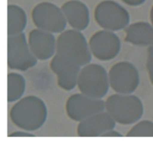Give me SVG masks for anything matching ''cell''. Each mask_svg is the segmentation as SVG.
I'll return each instance as SVG.
<instances>
[{
  "instance_id": "6da1fadb",
  "label": "cell",
  "mask_w": 153,
  "mask_h": 145,
  "mask_svg": "<svg viewBox=\"0 0 153 145\" xmlns=\"http://www.w3.org/2000/svg\"><path fill=\"white\" fill-rule=\"evenodd\" d=\"M48 110L44 101L35 95L21 98L10 111L11 121L18 128L28 132L38 130L46 123Z\"/></svg>"
},
{
  "instance_id": "7a4b0ae2",
  "label": "cell",
  "mask_w": 153,
  "mask_h": 145,
  "mask_svg": "<svg viewBox=\"0 0 153 145\" xmlns=\"http://www.w3.org/2000/svg\"><path fill=\"white\" fill-rule=\"evenodd\" d=\"M105 110L117 123L130 125L141 119L144 108L140 98L136 95L117 93L106 100Z\"/></svg>"
},
{
  "instance_id": "3957f363",
  "label": "cell",
  "mask_w": 153,
  "mask_h": 145,
  "mask_svg": "<svg viewBox=\"0 0 153 145\" xmlns=\"http://www.w3.org/2000/svg\"><path fill=\"white\" fill-rule=\"evenodd\" d=\"M56 54L70 60L80 66L90 63L92 53L86 38L81 31H64L57 38Z\"/></svg>"
},
{
  "instance_id": "277c9868",
  "label": "cell",
  "mask_w": 153,
  "mask_h": 145,
  "mask_svg": "<svg viewBox=\"0 0 153 145\" xmlns=\"http://www.w3.org/2000/svg\"><path fill=\"white\" fill-rule=\"evenodd\" d=\"M77 86L81 93L91 98L102 99L110 88L108 73L100 64H87L81 68Z\"/></svg>"
},
{
  "instance_id": "5b68a950",
  "label": "cell",
  "mask_w": 153,
  "mask_h": 145,
  "mask_svg": "<svg viewBox=\"0 0 153 145\" xmlns=\"http://www.w3.org/2000/svg\"><path fill=\"white\" fill-rule=\"evenodd\" d=\"M94 19L103 29L119 31L129 25L128 10L115 1L105 0L97 4L94 10Z\"/></svg>"
},
{
  "instance_id": "8992f818",
  "label": "cell",
  "mask_w": 153,
  "mask_h": 145,
  "mask_svg": "<svg viewBox=\"0 0 153 145\" xmlns=\"http://www.w3.org/2000/svg\"><path fill=\"white\" fill-rule=\"evenodd\" d=\"M37 63L24 33L8 36L7 66L10 69L25 71L35 66Z\"/></svg>"
},
{
  "instance_id": "52a82bcc",
  "label": "cell",
  "mask_w": 153,
  "mask_h": 145,
  "mask_svg": "<svg viewBox=\"0 0 153 145\" xmlns=\"http://www.w3.org/2000/svg\"><path fill=\"white\" fill-rule=\"evenodd\" d=\"M31 18L37 28L52 34L63 32L67 24L61 8L48 1L37 4L32 10Z\"/></svg>"
},
{
  "instance_id": "ba28073f",
  "label": "cell",
  "mask_w": 153,
  "mask_h": 145,
  "mask_svg": "<svg viewBox=\"0 0 153 145\" xmlns=\"http://www.w3.org/2000/svg\"><path fill=\"white\" fill-rule=\"evenodd\" d=\"M108 79L110 87L119 94H132L140 83L138 70L128 61L115 63L109 70Z\"/></svg>"
},
{
  "instance_id": "9c48e42d",
  "label": "cell",
  "mask_w": 153,
  "mask_h": 145,
  "mask_svg": "<svg viewBox=\"0 0 153 145\" xmlns=\"http://www.w3.org/2000/svg\"><path fill=\"white\" fill-rule=\"evenodd\" d=\"M66 113L71 120L82 121L105 110V101L86 95L74 94L66 102Z\"/></svg>"
},
{
  "instance_id": "30bf717a",
  "label": "cell",
  "mask_w": 153,
  "mask_h": 145,
  "mask_svg": "<svg viewBox=\"0 0 153 145\" xmlns=\"http://www.w3.org/2000/svg\"><path fill=\"white\" fill-rule=\"evenodd\" d=\"M89 46L93 56L101 61H109L119 54L121 49L120 37L114 31L101 30L92 35Z\"/></svg>"
},
{
  "instance_id": "8fae6325",
  "label": "cell",
  "mask_w": 153,
  "mask_h": 145,
  "mask_svg": "<svg viewBox=\"0 0 153 145\" xmlns=\"http://www.w3.org/2000/svg\"><path fill=\"white\" fill-rule=\"evenodd\" d=\"M50 68L56 75L60 88L65 91H71L77 86L78 77L82 66L55 54L51 60Z\"/></svg>"
},
{
  "instance_id": "7c38bea8",
  "label": "cell",
  "mask_w": 153,
  "mask_h": 145,
  "mask_svg": "<svg viewBox=\"0 0 153 145\" xmlns=\"http://www.w3.org/2000/svg\"><path fill=\"white\" fill-rule=\"evenodd\" d=\"M28 43L34 56L40 60H47L56 54L57 40L53 34L36 28L29 32Z\"/></svg>"
},
{
  "instance_id": "4fadbf2b",
  "label": "cell",
  "mask_w": 153,
  "mask_h": 145,
  "mask_svg": "<svg viewBox=\"0 0 153 145\" xmlns=\"http://www.w3.org/2000/svg\"><path fill=\"white\" fill-rule=\"evenodd\" d=\"M114 119L108 112H100L79 122L77 133L80 137L102 136L116 127Z\"/></svg>"
},
{
  "instance_id": "5bb4252c",
  "label": "cell",
  "mask_w": 153,
  "mask_h": 145,
  "mask_svg": "<svg viewBox=\"0 0 153 145\" xmlns=\"http://www.w3.org/2000/svg\"><path fill=\"white\" fill-rule=\"evenodd\" d=\"M67 22L73 29L84 31L90 24V11L88 6L79 0H70L61 7Z\"/></svg>"
},
{
  "instance_id": "9a60e30c",
  "label": "cell",
  "mask_w": 153,
  "mask_h": 145,
  "mask_svg": "<svg viewBox=\"0 0 153 145\" xmlns=\"http://www.w3.org/2000/svg\"><path fill=\"white\" fill-rule=\"evenodd\" d=\"M125 41L136 46H153V25L146 22L131 24L125 29Z\"/></svg>"
},
{
  "instance_id": "2e32d148",
  "label": "cell",
  "mask_w": 153,
  "mask_h": 145,
  "mask_svg": "<svg viewBox=\"0 0 153 145\" xmlns=\"http://www.w3.org/2000/svg\"><path fill=\"white\" fill-rule=\"evenodd\" d=\"M27 25V15L18 5L10 4L7 7V34L8 36L23 33Z\"/></svg>"
},
{
  "instance_id": "e0dca14e",
  "label": "cell",
  "mask_w": 153,
  "mask_h": 145,
  "mask_svg": "<svg viewBox=\"0 0 153 145\" xmlns=\"http://www.w3.org/2000/svg\"><path fill=\"white\" fill-rule=\"evenodd\" d=\"M25 80L22 74L10 72L7 75V101L13 103L21 99L25 91Z\"/></svg>"
},
{
  "instance_id": "ac0fdd59",
  "label": "cell",
  "mask_w": 153,
  "mask_h": 145,
  "mask_svg": "<svg viewBox=\"0 0 153 145\" xmlns=\"http://www.w3.org/2000/svg\"><path fill=\"white\" fill-rule=\"evenodd\" d=\"M128 137H153V122L141 121L136 124L127 133Z\"/></svg>"
},
{
  "instance_id": "d6986e66",
  "label": "cell",
  "mask_w": 153,
  "mask_h": 145,
  "mask_svg": "<svg viewBox=\"0 0 153 145\" xmlns=\"http://www.w3.org/2000/svg\"><path fill=\"white\" fill-rule=\"evenodd\" d=\"M146 69L149 74V80L153 85V46L149 47L147 51V59H146Z\"/></svg>"
},
{
  "instance_id": "ffe728a7",
  "label": "cell",
  "mask_w": 153,
  "mask_h": 145,
  "mask_svg": "<svg viewBox=\"0 0 153 145\" xmlns=\"http://www.w3.org/2000/svg\"><path fill=\"white\" fill-rule=\"evenodd\" d=\"M9 137H31V136H34V134L31 133V132H28V131H16V132H13L12 133L9 134Z\"/></svg>"
},
{
  "instance_id": "44dd1931",
  "label": "cell",
  "mask_w": 153,
  "mask_h": 145,
  "mask_svg": "<svg viewBox=\"0 0 153 145\" xmlns=\"http://www.w3.org/2000/svg\"><path fill=\"white\" fill-rule=\"evenodd\" d=\"M121 1H123L125 4H128V5L135 7V6L141 5L146 1V0H121Z\"/></svg>"
},
{
  "instance_id": "7402d4cb",
  "label": "cell",
  "mask_w": 153,
  "mask_h": 145,
  "mask_svg": "<svg viewBox=\"0 0 153 145\" xmlns=\"http://www.w3.org/2000/svg\"><path fill=\"white\" fill-rule=\"evenodd\" d=\"M103 137H122L123 135L120 132H117V131L114 130V129L108 131L102 135Z\"/></svg>"
},
{
  "instance_id": "603a6c76",
  "label": "cell",
  "mask_w": 153,
  "mask_h": 145,
  "mask_svg": "<svg viewBox=\"0 0 153 145\" xmlns=\"http://www.w3.org/2000/svg\"><path fill=\"white\" fill-rule=\"evenodd\" d=\"M150 20L153 25V6L152 7V8H151V10H150Z\"/></svg>"
}]
</instances>
